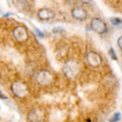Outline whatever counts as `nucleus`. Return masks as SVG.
Wrapping results in <instances>:
<instances>
[{
	"instance_id": "obj_1",
	"label": "nucleus",
	"mask_w": 122,
	"mask_h": 122,
	"mask_svg": "<svg viewBox=\"0 0 122 122\" xmlns=\"http://www.w3.org/2000/svg\"><path fill=\"white\" fill-rule=\"evenodd\" d=\"M79 71V65L74 61H69L65 63L63 67L64 74L69 78H74Z\"/></svg>"
},
{
	"instance_id": "obj_2",
	"label": "nucleus",
	"mask_w": 122,
	"mask_h": 122,
	"mask_svg": "<svg viewBox=\"0 0 122 122\" xmlns=\"http://www.w3.org/2000/svg\"><path fill=\"white\" fill-rule=\"evenodd\" d=\"M91 29L99 34H103L107 31V26L106 23L99 18H94L90 24Z\"/></svg>"
},
{
	"instance_id": "obj_3",
	"label": "nucleus",
	"mask_w": 122,
	"mask_h": 122,
	"mask_svg": "<svg viewBox=\"0 0 122 122\" xmlns=\"http://www.w3.org/2000/svg\"><path fill=\"white\" fill-rule=\"evenodd\" d=\"M11 90L16 97L20 98L26 97L28 94V90L26 85L21 82L14 83L11 86Z\"/></svg>"
},
{
	"instance_id": "obj_4",
	"label": "nucleus",
	"mask_w": 122,
	"mask_h": 122,
	"mask_svg": "<svg viewBox=\"0 0 122 122\" xmlns=\"http://www.w3.org/2000/svg\"><path fill=\"white\" fill-rule=\"evenodd\" d=\"M13 35L14 39L19 42L25 41L28 39V32L26 28L24 26H16L13 31Z\"/></svg>"
},
{
	"instance_id": "obj_5",
	"label": "nucleus",
	"mask_w": 122,
	"mask_h": 122,
	"mask_svg": "<svg viewBox=\"0 0 122 122\" xmlns=\"http://www.w3.org/2000/svg\"><path fill=\"white\" fill-rule=\"evenodd\" d=\"M36 81L41 85H48L52 81L51 74L46 71H41L36 75Z\"/></svg>"
},
{
	"instance_id": "obj_6",
	"label": "nucleus",
	"mask_w": 122,
	"mask_h": 122,
	"mask_svg": "<svg viewBox=\"0 0 122 122\" xmlns=\"http://www.w3.org/2000/svg\"><path fill=\"white\" fill-rule=\"evenodd\" d=\"M71 15L73 18L78 21H84L87 17V11L82 7L77 6L72 9Z\"/></svg>"
},
{
	"instance_id": "obj_7",
	"label": "nucleus",
	"mask_w": 122,
	"mask_h": 122,
	"mask_svg": "<svg viewBox=\"0 0 122 122\" xmlns=\"http://www.w3.org/2000/svg\"><path fill=\"white\" fill-rule=\"evenodd\" d=\"M37 16L41 20L47 21V20H50L53 19L55 16V13L49 9L43 8L38 11Z\"/></svg>"
},
{
	"instance_id": "obj_8",
	"label": "nucleus",
	"mask_w": 122,
	"mask_h": 122,
	"mask_svg": "<svg viewBox=\"0 0 122 122\" xmlns=\"http://www.w3.org/2000/svg\"><path fill=\"white\" fill-rule=\"evenodd\" d=\"M87 61L92 66H97L102 63V58L99 54L94 51H90L87 54Z\"/></svg>"
},
{
	"instance_id": "obj_9",
	"label": "nucleus",
	"mask_w": 122,
	"mask_h": 122,
	"mask_svg": "<svg viewBox=\"0 0 122 122\" xmlns=\"http://www.w3.org/2000/svg\"><path fill=\"white\" fill-rule=\"evenodd\" d=\"M27 118L30 122H41L43 120V114L40 111L34 109L29 112Z\"/></svg>"
},
{
	"instance_id": "obj_10",
	"label": "nucleus",
	"mask_w": 122,
	"mask_h": 122,
	"mask_svg": "<svg viewBox=\"0 0 122 122\" xmlns=\"http://www.w3.org/2000/svg\"><path fill=\"white\" fill-rule=\"evenodd\" d=\"M17 6L21 11H26L29 7V3L27 0H17Z\"/></svg>"
},
{
	"instance_id": "obj_11",
	"label": "nucleus",
	"mask_w": 122,
	"mask_h": 122,
	"mask_svg": "<svg viewBox=\"0 0 122 122\" xmlns=\"http://www.w3.org/2000/svg\"><path fill=\"white\" fill-rule=\"evenodd\" d=\"M109 21L115 26H117V27H121L122 26V20L120 18H118V17H111L109 19Z\"/></svg>"
},
{
	"instance_id": "obj_12",
	"label": "nucleus",
	"mask_w": 122,
	"mask_h": 122,
	"mask_svg": "<svg viewBox=\"0 0 122 122\" xmlns=\"http://www.w3.org/2000/svg\"><path fill=\"white\" fill-rule=\"evenodd\" d=\"M121 119V114L119 112H117L115 113L112 117V118L109 119V122H117L118 121H119Z\"/></svg>"
},
{
	"instance_id": "obj_13",
	"label": "nucleus",
	"mask_w": 122,
	"mask_h": 122,
	"mask_svg": "<svg viewBox=\"0 0 122 122\" xmlns=\"http://www.w3.org/2000/svg\"><path fill=\"white\" fill-rule=\"evenodd\" d=\"M109 54H110V56L111 58L113 59V60H117V56L115 53V51L113 48H111L110 50H109Z\"/></svg>"
},
{
	"instance_id": "obj_14",
	"label": "nucleus",
	"mask_w": 122,
	"mask_h": 122,
	"mask_svg": "<svg viewBox=\"0 0 122 122\" xmlns=\"http://www.w3.org/2000/svg\"><path fill=\"white\" fill-rule=\"evenodd\" d=\"M64 31V28L61 27V26H56L54 28H53L52 29V32L54 34H59V33H61Z\"/></svg>"
},
{
	"instance_id": "obj_15",
	"label": "nucleus",
	"mask_w": 122,
	"mask_h": 122,
	"mask_svg": "<svg viewBox=\"0 0 122 122\" xmlns=\"http://www.w3.org/2000/svg\"><path fill=\"white\" fill-rule=\"evenodd\" d=\"M35 31H36V34L39 37L42 38V37H44V33L43 31H40L39 29H35Z\"/></svg>"
},
{
	"instance_id": "obj_16",
	"label": "nucleus",
	"mask_w": 122,
	"mask_h": 122,
	"mask_svg": "<svg viewBox=\"0 0 122 122\" xmlns=\"http://www.w3.org/2000/svg\"><path fill=\"white\" fill-rule=\"evenodd\" d=\"M122 36H120L119 39H118V41H117V44H118V46L119 47L120 49H122Z\"/></svg>"
},
{
	"instance_id": "obj_17",
	"label": "nucleus",
	"mask_w": 122,
	"mask_h": 122,
	"mask_svg": "<svg viewBox=\"0 0 122 122\" xmlns=\"http://www.w3.org/2000/svg\"><path fill=\"white\" fill-rule=\"evenodd\" d=\"M0 98H1V99H7V97H6V96H5V95H4V94L1 91H0Z\"/></svg>"
},
{
	"instance_id": "obj_18",
	"label": "nucleus",
	"mask_w": 122,
	"mask_h": 122,
	"mask_svg": "<svg viewBox=\"0 0 122 122\" xmlns=\"http://www.w3.org/2000/svg\"><path fill=\"white\" fill-rule=\"evenodd\" d=\"M80 1H81L83 4H89L92 0H80Z\"/></svg>"
}]
</instances>
